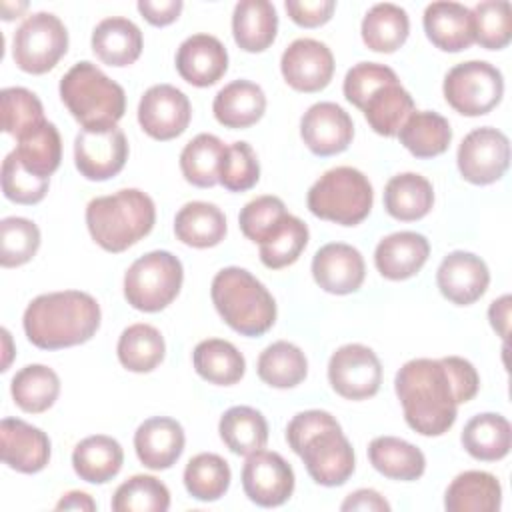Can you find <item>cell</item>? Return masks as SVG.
<instances>
[{
    "label": "cell",
    "instance_id": "3",
    "mask_svg": "<svg viewBox=\"0 0 512 512\" xmlns=\"http://www.w3.org/2000/svg\"><path fill=\"white\" fill-rule=\"evenodd\" d=\"M156 222L152 198L138 188L92 198L86 206V226L92 240L106 252L118 254L150 234Z\"/></svg>",
    "mask_w": 512,
    "mask_h": 512
},
{
    "label": "cell",
    "instance_id": "2",
    "mask_svg": "<svg viewBox=\"0 0 512 512\" xmlns=\"http://www.w3.org/2000/svg\"><path fill=\"white\" fill-rule=\"evenodd\" d=\"M100 306L80 290L36 296L24 310L28 340L42 350H60L88 342L100 328Z\"/></svg>",
    "mask_w": 512,
    "mask_h": 512
},
{
    "label": "cell",
    "instance_id": "35",
    "mask_svg": "<svg viewBox=\"0 0 512 512\" xmlns=\"http://www.w3.org/2000/svg\"><path fill=\"white\" fill-rule=\"evenodd\" d=\"M192 364L200 378L218 386H232L242 380L246 360L242 352L228 340L208 338L196 344Z\"/></svg>",
    "mask_w": 512,
    "mask_h": 512
},
{
    "label": "cell",
    "instance_id": "53",
    "mask_svg": "<svg viewBox=\"0 0 512 512\" xmlns=\"http://www.w3.org/2000/svg\"><path fill=\"white\" fill-rule=\"evenodd\" d=\"M396 80L398 76L390 66H384L378 62H360L346 72L342 90L346 100L362 110L364 102L370 98L372 92Z\"/></svg>",
    "mask_w": 512,
    "mask_h": 512
},
{
    "label": "cell",
    "instance_id": "24",
    "mask_svg": "<svg viewBox=\"0 0 512 512\" xmlns=\"http://www.w3.org/2000/svg\"><path fill=\"white\" fill-rule=\"evenodd\" d=\"M430 254L426 236L410 230L382 238L374 250V264L388 280H406L420 272Z\"/></svg>",
    "mask_w": 512,
    "mask_h": 512
},
{
    "label": "cell",
    "instance_id": "39",
    "mask_svg": "<svg viewBox=\"0 0 512 512\" xmlns=\"http://www.w3.org/2000/svg\"><path fill=\"white\" fill-rule=\"evenodd\" d=\"M218 432L226 448L238 456L262 450L268 442V424L262 412L250 406L228 408L218 424Z\"/></svg>",
    "mask_w": 512,
    "mask_h": 512
},
{
    "label": "cell",
    "instance_id": "25",
    "mask_svg": "<svg viewBox=\"0 0 512 512\" xmlns=\"http://www.w3.org/2000/svg\"><path fill=\"white\" fill-rule=\"evenodd\" d=\"M266 110L264 90L250 80H234L218 90L212 102L214 118L232 130L256 124Z\"/></svg>",
    "mask_w": 512,
    "mask_h": 512
},
{
    "label": "cell",
    "instance_id": "4",
    "mask_svg": "<svg viewBox=\"0 0 512 512\" xmlns=\"http://www.w3.org/2000/svg\"><path fill=\"white\" fill-rule=\"evenodd\" d=\"M210 296L220 318L242 336H262L276 322L272 294L244 268H222L212 280Z\"/></svg>",
    "mask_w": 512,
    "mask_h": 512
},
{
    "label": "cell",
    "instance_id": "27",
    "mask_svg": "<svg viewBox=\"0 0 512 512\" xmlns=\"http://www.w3.org/2000/svg\"><path fill=\"white\" fill-rule=\"evenodd\" d=\"M502 504V486L498 478L484 470H466L458 474L444 494L448 512H496Z\"/></svg>",
    "mask_w": 512,
    "mask_h": 512
},
{
    "label": "cell",
    "instance_id": "58",
    "mask_svg": "<svg viewBox=\"0 0 512 512\" xmlns=\"http://www.w3.org/2000/svg\"><path fill=\"white\" fill-rule=\"evenodd\" d=\"M510 302L512 298L508 294L500 296L498 300H494L488 308V318L492 328L496 330V334L506 340L508 338V324H510Z\"/></svg>",
    "mask_w": 512,
    "mask_h": 512
},
{
    "label": "cell",
    "instance_id": "21",
    "mask_svg": "<svg viewBox=\"0 0 512 512\" xmlns=\"http://www.w3.org/2000/svg\"><path fill=\"white\" fill-rule=\"evenodd\" d=\"M176 70L192 86H212L228 70V52L216 36L192 34L176 52Z\"/></svg>",
    "mask_w": 512,
    "mask_h": 512
},
{
    "label": "cell",
    "instance_id": "11",
    "mask_svg": "<svg viewBox=\"0 0 512 512\" xmlns=\"http://www.w3.org/2000/svg\"><path fill=\"white\" fill-rule=\"evenodd\" d=\"M328 380L336 394L346 400L372 398L382 384V364L364 344L340 346L328 362Z\"/></svg>",
    "mask_w": 512,
    "mask_h": 512
},
{
    "label": "cell",
    "instance_id": "43",
    "mask_svg": "<svg viewBox=\"0 0 512 512\" xmlns=\"http://www.w3.org/2000/svg\"><path fill=\"white\" fill-rule=\"evenodd\" d=\"M226 152V144L214 134L194 136L180 154V170L186 182L198 188H212L218 184L220 164Z\"/></svg>",
    "mask_w": 512,
    "mask_h": 512
},
{
    "label": "cell",
    "instance_id": "12",
    "mask_svg": "<svg viewBox=\"0 0 512 512\" xmlns=\"http://www.w3.org/2000/svg\"><path fill=\"white\" fill-rule=\"evenodd\" d=\"M298 456L320 486H342L354 472V450L340 424L310 436Z\"/></svg>",
    "mask_w": 512,
    "mask_h": 512
},
{
    "label": "cell",
    "instance_id": "60",
    "mask_svg": "<svg viewBox=\"0 0 512 512\" xmlns=\"http://www.w3.org/2000/svg\"><path fill=\"white\" fill-rule=\"evenodd\" d=\"M0 8H2V18H4V20H12V18L18 16L22 10H26L28 4H26V2H20V4L12 6V4H8V2H2Z\"/></svg>",
    "mask_w": 512,
    "mask_h": 512
},
{
    "label": "cell",
    "instance_id": "19",
    "mask_svg": "<svg viewBox=\"0 0 512 512\" xmlns=\"http://www.w3.org/2000/svg\"><path fill=\"white\" fill-rule=\"evenodd\" d=\"M312 276L316 284L330 294L356 292L366 276L362 254L344 242H330L318 248L312 258Z\"/></svg>",
    "mask_w": 512,
    "mask_h": 512
},
{
    "label": "cell",
    "instance_id": "26",
    "mask_svg": "<svg viewBox=\"0 0 512 512\" xmlns=\"http://www.w3.org/2000/svg\"><path fill=\"white\" fill-rule=\"evenodd\" d=\"M144 40L140 28L122 16L104 18L92 32V50L108 66H130L140 58Z\"/></svg>",
    "mask_w": 512,
    "mask_h": 512
},
{
    "label": "cell",
    "instance_id": "33",
    "mask_svg": "<svg viewBox=\"0 0 512 512\" xmlns=\"http://www.w3.org/2000/svg\"><path fill=\"white\" fill-rule=\"evenodd\" d=\"M374 470L392 480H418L426 470V458L414 444L396 436H378L368 446Z\"/></svg>",
    "mask_w": 512,
    "mask_h": 512
},
{
    "label": "cell",
    "instance_id": "31",
    "mask_svg": "<svg viewBox=\"0 0 512 512\" xmlns=\"http://www.w3.org/2000/svg\"><path fill=\"white\" fill-rule=\"evenodd\" d=\"M464 450L482 462L502 460L512 446V428L502 414L484 412L472 416L462 430Z\"/></svg>",
    "mask_w": 512,
    "mask_h": 512
},
{
    "label": "cell",
    "instance_id": "34",
    "mask_svg": "<svg viewBox=\"0 0 512 512\" xmlns=\"http://www.w3.org/2000/svg\"><path fill=\"white\" fill-rule=\"evenodd\" d=\"M434 204L432 184L416 174L404 172L388 180L384 188V208L386 212L402 222H414L424 218Z\"/></svg>",
    "mask_w": 512,
    "mask_h": 512
},
{
    "label": "cell",
    "instance_id": "23",
    "mask_svg": "<svg viewBox=\"0 0 512 512\" xmlns=\"http://www.w3.org/2000/svg\"><path fill=\"white\" fill-rule=\"evenodd\" d=\"M424 32L444 52H462L474 44L472 10L458 2H432L424 10Z\"/></svg>",
    "mask_w": 512,
    "mask_h": 512
},
{
    "label": "cell",
    "instance_id": "46",
    "mask_svg": "<svg viewBox=\"0 0 512 512\" xmlns=\"http://www.w3.org/2000/svg\"><path fill=\"white\" fill-rule=\"evenodd\" d=\"M170 508V492L164 482L154 476L136 474L122 482L112 496L114 512H166Z\"/></svg>",
    "mask_w": 512,
    "mask_h": 512
},
{
    "label": "cell",
    "instance_id": "37",
    "mask_svg": "<svg viewBox=\"0 0 512 512\" xmlns=\"http://www.w3.org/2000/svg\"><path fill=\"white\" fill-rule=\"evenodd\" d=\"M398 140L412 156L434 158L448 150L452 128L438 112L414 110L400 128Z\"/></svg>",
    "mask_w": 512,
    "mask_h": 512
},
{
    "label": "cell",
    "instance_id": "50",
    "mask_svg": "<svg viewBox=\"0 0 512 512\" xmlns=\"http://www.w3.org/2000/svg\"><path fill=\"white\" fill-rule=\"evenodd\" d=\"M260 178L258 158L248 142H232L226 146L218 182L230 192H246L256 186Z\"/></svg>",
    "mask_w": 512,
    "mask_h": 512
},
{
    "label": "cell",
    "instance_id": "22",
    "mask_svg": "<svg viewBox=\"0 0 512 512\" xmlns=\"http://www.w3.org/2000/svg\"><path fill=\"white\" fill-rule=\"evenodd\" d=\"M184 442L182 424L168 416L148 418L134 432L136 456L150 470L174 466L184 452Z\"/></svg>",
    "mask_w": 512,
    "mask_h": 512
},
{
    "label": "cell",
    "instance_id": "7",
    "mask_svg": "<svg viewBox=\"0 0 512 512\" xmlns=\"http://www.w3.org/2000/svg\"><path fill=\"white\" fill-rule=\"evenodd\" d=\"M182 280V262L168 250H154L126 270L124 298L140 312H160L178 296Z\"/></svg>",
    "mask_w": 512,
    "mask_h": 512
},
{
    "label": "cell",
    "instance_id": "8",
    "mask_svg": "<svg viewBox=\"0 0 512 512\" xmlns=\"http://www.w3.org/2000/svg\"><path fill=\"white\" fill-rule=\"evenodd\" d=\"M442 90L446 102L462 116H482L500 104L504 78L490 62L468 60L448 70Z\"/></svg>",
    "mask_w": 512,
    "mask_h": 512
},
{
    "label": "cell",
    "instance_id": "40",
    "mask_svg": "<svg viewBox=\"0 0 512 512\" xmlns=\"http://www.w3.org/2000/svg\"><path fill=\"white\" fill-rule=\"evenodd\" d=\"M116 354L126 370L144 374L160 366L166 354V344L158 328L138 322L120 334Z\"/></svg>",
    "mask_w": 512,
    "mask_h": 512
},
{
    "label": "cell",
    "instance_id": "36",
    "mask_svg": "<svg viewBox=\"0 0 512 512\" xmlns=\"http://www.w3.org/2000/svg\"><path fill=\"white\" fill-rule=\"evenodd\" d=\"M362 112L376 134L392 138L398 136L400 128L414 112V100L410 92L396 80L372 92L364 102Z\"/></svg>",
    "mask_w": 512,
    "mask_h": 512
},
{
    "label": "cell",
    "instance_id": "28",
    "mask_svg": "<svg viewBox=\"0 0 512 512\" xmlns=\"http://www.w3.org/2000/svg\"><path fill=\"white\" fill-rule=\"evenodd\" d=\"M278 32V14L268 0H240L232 12L234 42L246 52H264Z\"/></svg>",
    "mask_w": 512,
    "mask_h": 512
},
{
    "label": "cell",
    "instance_id": "1",
    "mask_svg": "<svg viewBox=\"0 0 512 512\" xmlns=\"http://www.w3.org/2000/svg\"><path fill=\"white\" fill-rule=\"evenodd\" d=\"M394 388L406 424L422 436H442L456 422L458 404L478 394L480 376L460 356L414 358L396 372Z\"/></svg>",
    "mask_w": 512,
    "mask_h": 512
},
{
    "label": "cell",
    "instance_id": "14",
    "mask_svg": "<svg viewBox=\"0 0 512 512\" xmlns=\"http://www.w3.org/2000/svg\"><path fill=\"white\" fill-rule=\"evenodd\" d=\"M242 488L244 494L262 508L280 506L294 492V470L278 452L256 450L246 456Z\"/></svg>",
    "mask_w": 512,
    "mask_h": 512
},
{
    "label": "cell",
    "instance_id": "20",
    "mask_svg": "<svg viewBox=\"0 0 512 512\" xmlns=\"http://www.w3.org/2000/svg\"><path fill=\"white\" fill-rule=\"evenodd\" d=\"M0 450L4 464L22 474H36L50 460L48 436L20 418H4L0 422Z\"/></svg>",
    "mask_w": 512,
    "mask_h": 512
},
{
    "label": "cell",
    "instance_id": "49",
    "mask_svg": "<svg viewBox=\"0 0 512 512\" xmlns=\"http://www.w3.org/2000/svg\"><path fill=\"white\" fill-rule=\"evenodd\" d=\"M2 110V130L18 138L28 128L40 124L44 118L42 102L34 92L20 86L4 88L0 94Z\"/></svg>",
    "mask_w": 512,
    "mask_h": 512
},
{
    "label": "cell",
    "instance_id": "52",
    "mask_svg": "<svg viewBox=\"0 0 512 512\" xmlns=\"http://www.w3.org/2000/svg\"><path fill=\"white\" fill-rule=\"evenodd\" d=\"M50 178H40L28 172L14 150L2 162V190L4 196L16 204H36L48 192Z\"/></svg>",
    "mask_w": 512,
    "mask_h": 512
},
{
    "label": "cell",
    "instance_id": "48",
    "mask_svg": "<svg viewBox=\"0 0 512 512\" xmlns=\"http://www.w3.org/2000/svg\"><path fill=\"white\" fill-rule=\"evenodd\" d=\"M40 248L38 226L20 216H8L0 222V264L16 268L32 260Z\"/></svg>",
    "mask_w": 512,
    "mask_h": 512
},
{
    "label": "cell",
    "instance_id": "10",
    "mask_svg": "<svg viewBox=\"0 0 512 512\" xmlns=\"http://www.w3.org/2000/svg\"><path fill=\"white\" fill-rule=\"evenodd\" d=\"M462 178L476 186H486L504 176L510 164V142L504 132L492 126L468 132L456 154Z\"/></svg>",
    "mask_w": 512,
    "mask_h": 512
},
{
    "label": "cell",
    "instance_id": "6",
    "mask_svg": "<svg viewBox=\"0 0 512 512\" xmlns=\"http://www.w3.org/2000/svg\"><path fill=\"white\" fill-rule=\"evenodd\" d=\"M308 210L342 226L360 224L372 210L374 192L370 180L352 166H336L324 172L308 190Z\"/></svg>",
    "mask_w": 512,
    "mask_h": 512
},
{
    "label": "cell",
    "instance_id": "41",
    "mask_svg": "<svg viewBox=\"0 0 512 512\" xmlns=\"http://www.w3.org/2000/svg\"><path fill=\"white\" fill-rule=\"evenodd\" d=\"M10 392L20 410L40 414L56 402L60 394V378L44 364H28L14 374Z\"/></svg>",
    "mask_w": 512,
    "mask_h": 512
},
{
    "label": "cell",
    "instance_id": "44",
    "mask_svg": "<svg viewBox=\"0 0 512 512\" xmlns=\"http://www.w3.org/2000/svg\"><path fill=\"white\" fill-rule=\"evenodd\" d=\"M232 472L228 462L212 452L196 454L184 468V486L200 502H216L230 488Z\"/></svg>",
    "mask_w": 512,
    "mask_h": 512
},
{
    "label": "cell",
    "instance_id": "59",
    "mask_svg": "<svg viewBox=\"0 0 512 512\" xmlns=\"http://www.w3.org/2000/svg\"><path fill=\"white\" fill-rule=\"evenodd\" d=\"M56 510H80V512H94V510H96V502L92 500V496H90V494L80 492V490H72V492H66V494L58 500Z\"/></svg>",
    "mask_w": 512,
    "mask_h": 512
},
{
    "label": "cell",
    "instance_id": "17",
    "mask_svg": "<svg viewBox=\"0 0 512 512\" xmlns=\"http://www.w3.org/2000/svg\"><path fill=\"white\" fill-rule=\"evenodd\" d=\"M300 136L312 154L334 156L350 146L354 122L336 102H316L300 120Z\"/></svg>",
    "mask_w": 512,
    "mask_h": 512
},
{
    "label": "cell",
    "instance_id": "56",
    "mask_svg": "<svg viewBox=\"0 0 512 512\" xmlns=\"http://www.w3.org/2000/svg\"><path fill=\"white\" fill-rule=\"evenodd\" d=\"M182 6H184L182 0H160V2L140 0L138 2V12L152 26H168L180 16Z\"/></svg>",
    "mask_w": 512,
    "mask_h": 512
},
{
    "label": "cell",
    "instance_id": "9",
    "mask_svg": "<svg viewBox=\"0 0 512 512\" xmlns=\"http://www.w3.org/2000/svg\"><path fill=\"white\" fill-rule=\"evenodd\" d=\"M68 50V30L52 12L30 14L14 32L12 58L28 74L52 70Z\"/></svg>",
    "mask_w": 512,
    "mask_h": 512
},
{
    "label": "cell",
    "instance_id": "57",
    "mask_svg": "<svg viewBox=\"0 0 512 512\" xmlns=\"http://www.w3.org/2000/svg\"><path fill=\"white\" fill-rule=\"evenodd\" d=\"M340 508L342 510H364V512H388L390 504L376 490L360 488V490L348 494Z\"/></svg>",
    "mask_w": 512,
    "mask_h": 512
},
{
    "label": "cell",
    "instance_id": "30",
    "mask_svg": "<svg viewBox=\"0 0 512 512\" xmlns=\"http://www.w3.org/2000/svg\"><path fill=\"white\" fill-rule=\"evenodd\" d=\"M176 238L192 248H212L226 236V216L210 202H188L174 216Z\"/></svg>",
    "mask_w": 512,
    "mask_h": 512
},
{
    "label": "cell",
    "instance_id": "18",
    "mask_svg": "<svg viewBox=\"0 0 512 512\" xmlns=\"http://www.w3.org/2000/svg\"><path fill=\"white\" fill-rule=\"evenodd\" d=\"M436 284L444 298L452 304L468 306L484 296L490 284L486 262L464 250H454L444 256L436 272Z\"/></svg>",
    "mask_w": 512,
    "mask_h": 512
},
{
    "label": "cell",
    "instance_id": "16",
    "mask_svg": "<svg viewBox=\"0 0 512 512\" xmlns=\"http://www.w3.org/2000/svg\"><path fill=\"white\" fill-rule=\"evenodd\" d=\"M280 70L288 86L294 90L320 92L332 80L334 56L324 42L314 38H298L284 50Z\"/></svg>",
    "mask_w": 512,
    "mask_h": 512
},
{
    "label": "cell",
    "instance_id": "51",
    "mask_svg": "<svg viewBox=\"0 0 512 512\" xmlns=\"http://www.w3.org/2000/svg\"><path fill=\"white\" fill-rule=\"evenodd\" d=\"M288 216L284 202L278 196H258L254 200H250L238 216V224L242 234L256 242L262 244L280 224L282 220Z\"/></svg>",
    "mask_w": 512,
    "mask_h": 512
},
{
    "label": "cell",
    "instance_id": "29",
    "mask_svg": "<svg viewBox=\"0 0 512 512\" xmlns=\"http://www.w3.org/2000/svg\"><path fill=\"white\" fill-rule=\"evenodd\" d=\"M124 452L118 440L106 434H94L80 440L72 452V466L80 480L90 484L110 482L122 468Z\"/></svg>",
    "mask_w": 512,
    "mask_h": 512
},
{
    "label": "cell",
    "instance_id": "32",
    "mask_svg": "<svg viewBox=\"0 0 512 512\" xmlns=\"http://www.w3.org/2000/svg\"><path fill=\"white\" fill-rule=\"evenodd\" d=\"M14 154L28 172L40 178H50L62 160V140L58 128L48 120L28 128L16 138Z\"/></svg>",
    "mask_w": 512,
    "mask_h": 512
},
{
    "label": "cell",
    "instance_id": "13",
    "mask_svg": "<svg viewBox=\"0 0 512 512\" xmlns=\"http://www.w3.org/2000/svg\"><path fill=\"white\" fill-rule=\"evenodd\" d=\"M128 160V140L118 126L80 130L74 140V162L88 180H108L116 176Z\"/></svg>",
    "mask_w": 512,
    "mask_h": 512
},
{
    "label": "cell",
    "instance_id": "38",
    "mask_svg": "<svg viewBox=\"0 0 512 512\" xmlns=\"http://www.w3.org/2000/svg\"><path fill=\"white\" fill-rule=\"evenodd\" d=\"M364 44L374 52H396L408 38L410 32V20L404 8L382 2L374 4L360 26Z\"/></svg>",
    "mask_w": 512,
    "mask_h": 512
},
{
    "label": "cell",
    "instance_id": "45",
    "mask_svg": "<svg viewBox=\"0 0 512 512\" xmlns=\"http://www.w3.org/2000/svg\"><path fill=\"white\" fill-rule=\"evenodd\" d=\"M308 244V226L288 214L282 224L262 242L260 246V260L270 270H280L294 264Z\"/></svg>",
    "mask_w": 512,
    "mask_h": 512
},
{
    "label": "cell",
    "instance_id": "5",
    "mask_svg": "<svg viewBox=\"0 0 512 512\" xmlns=\"http://www.w3.org/2000/svg\"><path fill=\"white\" fill-rule=\"evenodd\" d=\"M60 98L84 130L112 128L126 110L124 88L88 60L62 76Z\"/></svg>",
    "mask_w": 512,
    "mask_h": 512
},
{
    "label": "cell",
    "instance_id": "55",
    "mask_svg": "<svg viewBox=\"0 0 512 512\" xmlns=\"http://www.w3.org/2000/svg\"><path fill=\"white\" fill-rule=\"evenodd\" d=\"M292 22L304 28H316L326 24L336 8L334 0H286L284 4Z\"/></svg>",
    "mask_w": 512,
    "mask_h": 512
},
{
    "label": "cell",
    "instance_id": "15",
    "mask_svg": "<svg viewBox=\"0 0 512 512\" xmlns=\"http://www.w3.org/2000/svg\"><path fill=\"white\" fill-rule=\"evenodd\" d=\"M192 116L188 96L172 84L150 86L138 104V122L154 140H172L180 136Z\"/></svg>",
    "mask_w": 512,
    "mask_h": 512
},
{
    "label": "cell",
    "instance_id": "42",
    "mask_svg": "<svg viewBox=\"0 0 512 512\" xmlns=\"http://www.w3.org/2000/svg\"><path fill=\"white\" fill-rule=\"evenodd\" d=\"M256 372L272 388H294L306 378L308 360L296 344L278 340L260 352Z\"/></svg>",
    "mask_w": 512,
    "mask_h": 512
},
{
    "label": "cell",
    "instance_id": "47",
    "mask_svg": "<svg viewBox=\"0 0 512 512\" xmlns=\"http://www.w3.org/2000/svg\"><path fill=\"white\" fill-rule=\"evenodd\" d=\"M474 42L486 50H502L512 38V8L506 0H486L472 8Z\"/></svg>",
    "mask_w": 512,
    "mask_h": 512
},
{
    "label": "cell",
    "instance_id": "54",
    "mask_svg": "<svg viewBox=\"0 0 512 512\" xmlns=\"http://www.w3.org/2000/svg\"><path fill=\"white\" fill-rule=\"evenodd\" d=\"M330 426H338V420L326 412V410H304L298 412L286 426V440L290 444V448L300 454L304 442L314 436L316 432L330 428Z\"/></svg>",
    "mask_w": 512,
    "mask_h": 512
}]
</instances>
